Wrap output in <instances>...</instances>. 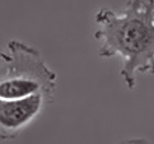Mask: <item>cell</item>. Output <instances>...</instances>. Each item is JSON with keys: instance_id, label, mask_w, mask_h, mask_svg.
Masks as SVG:
<instances>
[{"instance_id": "obj_1", "label": "cell", "mask_w": 154, "mask_h": 144, "mask_svg": "<svg viewBox=\"0 0 154 144\" xmlns=\"http://www.w3.org/2000/svg\"><path fill=\"white\" fill-rule=\"evenodd\" d=\"M94 36L101 42L98 55L121 57L120 75L128 89L137 87L138 75H154V0H128L120 13L109 8L97 11Z\"/></svg>"}, {"instance_id": "obj_2", "label": "cell", "mask_w": 154, "mask_h": 144, "mask_svg": "<svg viewBox=\"0 0 154 144\" xmlns=\"http://www.w3.org/2000/svg\"><path fill=\"white\" fill-rule=\"evenodd\" d=\"M0 51V99H21L44 95L53 100L57 75L50 69L36 48L11 40Z\"/></svg>"}, {"instance_id": "obj_3", "label": "cell", "mask_w": 154, "mask_h": 144, "mask_svg": "<svg viewBox=\"0 0 154 144\" xmlns=\"http://www.w3.org/2000/svg\"><path fill=\"white\" fill-rule=\"evenodd\" d=\"M52 100L44 95L0 99V142L16 139Z\"/></svg>"}, {"instance_id": "obj_4", "label": "cell", "mask_w": 154, "mask_h": 144, "mask_svg": "<svg viewBox=\"0 0 154 144\" xmlns=\"http://www.w3.org/2000/svg\"><path fill=\"white\" fill-rule=\"evenodd\" d=\"M117 144H152L146 139L143 138H134V139H128V140H123V141L119 142Z\"/></svg>"}]
</instances>
